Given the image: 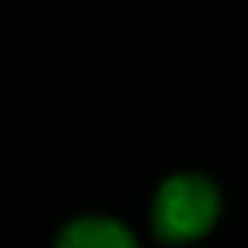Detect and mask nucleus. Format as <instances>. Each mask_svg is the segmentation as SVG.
I'll list each match as a JSON object with an SVG mask.
<instances>
[{
	"label": "nucleus",
	"mask_w": 248,
	"mask_h": 248,
	"mask_svg": "<svg viewBox=\"0 0 248 248\" xmlns=\"http://www.w3.org/2000/svg\"><path fill=\"white\" fill-rule=\"evenodd\" d=\"M54 248H140V244H136L132 229H124L116 217L85 213L58 229Z\"/></svg>",
	"instance_id": "2"
},
{
	"label": "nucleus",
	"mask_w": 248,
	"mask_h": 248,
	"mask_svg": "<svg viewBox=\"0 0 248 248\" xmlns=\"http://www.w3.org/2000/svg\"><path fill=\"white\" fill-rule=\"evenodd\" d=\"M221 217V190L198 170H178L159 182L151 202V229L163 244H190Z\"/></svg>",
	"instance_id": "1"
}]
</instances>
